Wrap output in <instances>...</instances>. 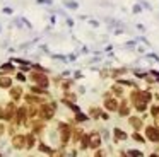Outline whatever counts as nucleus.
I'll list each match as a JSON object with an SVG mask.
<instances>
[{"instance_id":"7","label":"nucleus","mask_w":159,"mask_h":157,"mask_svg":"<svg viewBox=\"0 0 159 157\" xmlns=\"http://www.w3.org/2000/svg\"><path fill=\"white\" fill-rule=\"evenodd\" d=\"M12 113H14V104L10 103V104H7L5 113H2V115H0V118H3V120H10V118H12Z\"/></svg>"},{"instance_id":"12","label":"nucleus","mask_w":159,"mask_h":157,"mask_svg":"<svg viewBox=\"0 0 159 157\" xmlns=\"http://www.w3.org/2000/svg\"><path fill=\"white\" fill-rule=\"evenodd\" d=\"M115 137H116L118 140H125V138H127V133H123L122 130H118V128H116V130H115Z\"/></svg>"},{"instance_id":"16","label":"nucleus","mask_w":159,"mask_h":157,"mask_svg":"<svg viewBox=\"0 0 159 157\" xmlns=\"http://www.w3.org/2000/svg\"><path fill=\"white\" fill-rule=\"evenodd\" d=\"M26 140H27V147H33V145H34V137H33V135H27Z\"/></svg>"},{"instance_id":"26","label":"nucleus","mask_w":159,"mask_h":157,"mask_svg":"<svg viewBox=\"0 0 159 157\" xmlns=\"http://www.w3.org/2000/svg\"><path fill=\"white\" fill-rule=\"evenodd\" d=\"M51 157H62V152H55Z\"/></svg>"},{"instance_id":"10","label":"nucleus","mask_w":159,"mask_h":157,"mask_svg":"<svg viewBox=\"0 0 159 157\" xmlns=\"http://www.w3.org/2000/svg\"><path fill=\"white\" fill-rule=\"evenodd\" d=\"M130 125H132L134 128H140V127H142V121H140L139 118H130Z\"/></svg>"},{"instance_id":"20","label":"nucleus","mask_w":159,"mask_h":157,"mask_svg":"<svg viewBox=\"0 0 159 157\" xmlns=\"http://www.w3.org/2000/svg\"><path fill=\"white\" fill-rule=\"evenodd\" d=\"M80 132H82V130H75V133H74V138H75V140L80 138Z\"/></svg>"},{"instance_id":"6","label":"nucleus","mask_w":159,"mask_h":157,"mask_svg":"<svg viewBox=\"0 0 159 157\" xmlns=\"http://www.w3.org/2000/svg\"><path fill=\"white\" fill-rule=\"evenodd\" d=\"M12 144H14V147H15V149H22V147H24V144H26V138H24L22 135H17V137H14V138H12Z\"/></svg>"},{"instance_id":"15","label":"nucleus","mask_w":159,"mask_h":157,"mask_svg":"<svg viewBox=\"0 0 159 157\" xmlns=\"http://www.w3.org/2000/svg\"><path fill=\"white\" fill-rule=\"evenodd\" d=\"M86 147H89V135L82 137V149H86Z\"/></svg>"},{"instance_id":"17","label":"nucleus","mask_w":159,"mask_h":157,"mask_svg":"<svg viewBox=\"0 0 159 157\" xmlns=\"http://www.w3.org/2000/svg\"><path fill=\"white\" fill-rule=\"evenodd\" d=\"M65 5L70 7V9H77V3H75V2H65Z\"/></svg>"},{"instance_id":"13","label":"nucleus","mask_w":159,"mask_h":157,"mask_svg":"<svg viewBox=\"0 0 159 157\" xmlns=\"http://www.w3.org/2000/svg\"><path fill=\"white\" fill-rule=\"evenodd\" d=\"M120 115H122V116L128 115V106H127V103H122V106H120Z\"/></svg>"},{"instance_id":"2","label":"nucleus","mask_w":159,"mask_h":157,"mask_svg":"<svg viewBox=\"0 0 159 157\" xmlns=\"http://www.w3.org/2000/svg\"><path fill=\"white\" fill-rule=\"evenodd\" d=\"M58 130H60V135H62V142H63V144H65V142H69V135H70L69 127H67V125H63V123H60V125H58Z\"/></svg>"},{"instance_id":"28","label":"nucleus","mask_w":159,"mask_h":157,"mask_svg":"<svg viewBox=\"0 0 159 157\" xmlns=\"http://www.w3.org/2000/svg\"><path fill=\"white\" fill-rule=\"evenodd\" d=\"M96 157H101V152H96Z\"/></svg>"},{"instance_id":"18","label":"nucleus","mask_w":159,"mask_h":157,"mask_svg":"<svg viewBox=\"0 0 159 157\" xmlns=\"http://www.w3.org/2000/svg\"><path fill=\"white\" fill-rule=\"evenodd\" d=\"M130 156L132 157H142V154H140L139 150H130Z\"/></svg>"},{"instance_id":"22","label":"nucleus","mask_w":159,"mask_h":157,"mask_svg":"<svg viewBox=\"0 0 159 157\" xmlns=\"http://www.w3.org/2000/svg\"><path fill=\"white\" fill-rule=\"evenodd\" d=\"M39 149H41L43 152H50V149H48V147L45 145V144H41V145H39Z\"/></svg>"},{"instance_id":"1","label":"nucleus","mask_w":159,"mask_h":157,"mask_svg":"<svg viewBox=\"0 0 159 157\" xmlns=\"http://www.w3.org/2000/svg\"><path fill=\"white\" fill-rule=\"evenodd\" d=\"M53 113H55V104H45L41 108V118H45V120H50L53 116Z\"/></svg>"},{"instance_id":"14","label":"nucleus","mask_w":159,"mask_h":157,"mask_svg":"<svg viewBox=\"0 0 159 157\" xmlns=\"http://www.w3.org/2000/svg\"><path fill=\"white\" fill-rule=\"evenodd\" d=\"M10 85V79L9 77H2L0 79V87H9Z\"/></svg>"},{"instance_id":"9","label":"nucleus","mask_w":159,"mask_h":157,"mask_svg":"<svg viewBox=\"0 0 159 157\" xmlns=\"http://www.w3.org/2000/svg\"><path fill=\"white\" fill-rule=\"evenodd\" d=\"M10 96H12L14 99H19V97H21V87H14V89L10 91Z\"/></svg>"},{"instance_id":"19","label":"nucleus","mask_w":159,"mask_h":157,"mask_svg":"<svg viewBox=\"0 0 159 157\" xmlns=\"http://www.w3.org/2000/svg\"><path fill=\"white\" fill-rule=\"evenodd\" d=\"M31 91H33V92H38V94H39V92H43V89H41V87H31Z\"/></svg>"},{"instance_id":"11","label":"nucleus","mask_w":159,"mask_h":157,"mask_svg":"<svg viewBox=\"0 0 159 157\" xmlns=\"http://www.w3.org/2000/svg\"><path fill=\"white\" fill-rule=\"evenodd\" d=\"M24 115H26V109H24V108H19L15 120H17V121H22V120H24Z\"/></svg>"},{"instance_id":"21","label":"nucleus","mask_w":159,"mask_h":157,"mask_svg":"<svg viewBox=\"0 0 159 157\" xmlns=\"http://www.w3.org/2000/svg\"><path fill=\"white\" fill-rule=\"evenodd\" d=\"M134 138H135L137 142H144V138H142V137H140L139 133H135V135H134Z\"/></svg>"},{"instance_id":"8","label":"nucleus","mask_w":159,"mask_h":157,"mask_svg":"<svg viewBox=\"0 0 159 157\" xmlns=\"http://www.w3.org/2000/svg\"><path fill=\"white\" fill-rule=\"evenodd\" d=\"M104 106H106L108 111H115V109H116V101H115V99H106Z\"/></svg>"},{"instance_id":"3","label":"nucleus","mask_w":159,"mask_h":157,"mask_svg":"<svg viewBox=\"0 0 159 157\" xmlns=\"http://www.w3.org/2000/svg\"><path fill=\"white\" fill-rule=\"evenodd\" d=\"M99 144H101V138H99V135L98 133H91L89 135V147H99Z\"/></svg>"},{"instance_id":"4","label":"nucleus","mask_w":159,"mask_h":157,"mask_svg":"<svg viewBox=\"0 0 159 157\" xmlns=\"http://www.w3.org/2000/svg\"><path fill=\"white\" fill-rule=\"evenodd\" d=\"M147 137H149V140H152V142H159V130L149 127V128H147Z\"/></svg>"},{"instance_id":"29","label":"nucleus","mask_w":159,"mask_h":157,"mask_svg":"<svg viewBox=\"0 0 159 157\" xmlns=\"http://www.w3.org/2000/svg\"><path fill=\"white\" fill-rule=\"evenodd\" d=\"M151 157H158V156H156V154H152V156H151Z\"/></svg>"},{"instance_id":"5","label":"nucleus","mask_w":159,"mask_h":157,"mask_svg":"<svg viewBox=\"0 0 159 157\" xmlns=\"http://www.w3.org/2000/svg\"><path fill=\"white\" fill-rule=\"evenodd\" d=\"M31 79H33V80H36V82H39L43 87H46V85H48V79H46L45 75H41V74H33V75H31Z\"/></svg>"},{"instance_id":"25","label":"nucleus","mask_w":159,"mask_h":157,"mask_svg":"<svg viewBox=\"0 0 159 157\" xmlns=\"http://www.w3.org/2000/svg\"><path fill=\"white\" fill-rule=\"evenodd\" d=\"M113 91H115V94H122V89L120 87H113Z\"/></svg>"},{"instance_id":"23","label":"nucleus","mask_w":159,"mask_h":157,"mask_svg":"<svg viewBox=\"0 0 159 157\" xmlns=\"http://www.w3.org/2000/svg\"><path fill=\"white\" fill-rule=\"evenodd\" d=\"M151 113H152V115H154V116H156V115H158V113H159V108H156V106H154V108H152V109H151Z\"/></svg>"},{"instance_id":"27","label":"nucleus","mask_w":159,"mask_h":157,"mask_svg":"<svg viewBox=\"0 0 159 157\" xmlns=\"http://www.w3.org/2000/svg\"><path fill=\"white\" fill-rule=\"evenodd\" d=\"M3 132H5V128H3V127H2V125H0V135H2V133H3Z\"/></svg>"},{"instance_id":"24","label":"nucleus","mask_w":159,"mask_h":157,"mask_svg":"<svg viewBox=\"0 0 159 157\" xmlns=\"http://www.w3.org/2000/svg\"><path fill=\"white\" fill-rule=\"evenodd\" d=\"M77 120H79V121H84V120H86V116H84V115H80V113H79V115H77Z\"/></svg>"}]
</instances>
